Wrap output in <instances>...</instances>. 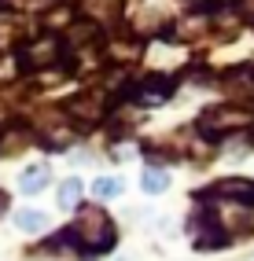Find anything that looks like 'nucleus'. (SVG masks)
I'll use <instances>...</instances> for the list:
<instances>
[{
	"label": "nucleus",
	"mask_w": 254,
	"mask_h": 261,
	"mask_svg": "<svg viewBox=\"0 0 254 261\" xmlns=\"http://www.w3.org/2000/svg\"><path fill=\"white\" fill-rule=\"evenodd\" d=\"M70 232H74V243H78L81 254H107L114 247V236H118L114 221L99 210V206H81V214L70 224Z\"/></svg>",
	"instance_id": "f257e3e1"
},
{
	"label": "nucleus",
	"mask_w": 254,
	"mask_h": 261,
	"mask_svg": "<svg viewBox=\"0 0 254 261\" xmlns=\"http://www.w3.org/2000/svg\"><path fill=\"white\" fill-rule=\"evenodd\" d=\"M247 125H254V111H247V107H232V103L210 107L207 114L199 118V129L207 133V136H225V133L247 129Z\"/></svg>",
	"instance_id": "f03ea898"
},
{
	"label": "nucleus",
	"mask_w": 254,
	"mask_h": 261,
	"mask_svg": "<svg viewBox=\"0 0 254 261\" xmlns=\"http://www.w3.org/2000/svg\"><path fill=\"white\" fill-rule=\"evenodd\" d=\"M59 56H63V37L44 33V37H33L22 48V66H26V70H41V66H52Z\"/></svg>",
	"instance_id": "7ed1b4c3"
},
{
	"label": "nucleus",
	"mask_w": 254,
	"mask_h": 261,
	"mask_svg": "<svg viewBox=\"0 0 254 261\" xmlns=\"http://www.w3.org/2000/svg\"><path fill=\"white\" fill-rule=\"evenodd\" d=\"M169 92H173V81L162 77V74H147L144 81H137V85L129 89V96L140 99V103H162Z\"/></svg>",
	"instance_id": "20e7f679"
},
{
	"label": "nucleus",
	"mask_w": 254,
	"mask_h": 261,
	"mask_svg": "<svg viewBox=\"0 0 254 261\" xmlns=\"http://www.w3.org/2000/svg\"><path fill=\"white\" fill-rule=\"evenodd\" d=\"M66 111H70L74 118H85V121H99V118H104V99H99V96H78V99H70V103H66Z\"/></svg>",
	"instance_id": "39448f33"
},
{
	"label": "nucleus",
	"mask_w": 254,
	"mask_h": 261,
	"mask_svg": "<svg viewBox=\"0 0 254 261\" xmlns=\"http://www.w3.org/2000/svg\"><path fill=\"white\" fill-rule=\"evenodd\" d=\"M15 228L26 232V236H37V232L48 228V217L41 210H19V214H15Z\"/></svg>",
	"instance_id": "423d86ee"
},
{
	"label": "nucleus",
	"mask_w": 254,
	"mask_h": 261,
	"mask_svg": "<svg viewBox=\"0 0 254 261\" xmlns=\"http://www.w3.org/2000/svg\"><path fill=\"white\" fill-rule=\"evenodd\" d=\"M44 184H48V169L44 166H30V169H22V177H19V188L30 191V195L44 191Z\"/></svg>",
	"instance_id": "0eeeda50"
},
{
	"label": "nucleus",
	"mask_w": 254,
	"mask_h": 261,
	"mask_svg": "<svg viewBox=\"0 0 254 261\" xmlns=\"http://www.w3.org/2000/svg\"><path fill=\"white\" fill-rule=\"evenodd\" d=\"M225 89L236 96V92H243V96H254V74L250 70H232L225 77Z\"/></svg>",
	"instance_id": "6e6552de"
},
{
	"label": "nucleus",
	"mask_w": 254,
	"mask_h": 261,
	"mask_svg": "<svg viewBox=\"0 0 254 261\" xmlns=\"http://www.w3.org/2000/svg\"><path fill=\"white\" fill-rule=\"evenodd\" d=\"M140 188L147 191V195L166 191V173H162V169H144V173H140Z\"/></svg>",
	"instance_id": "1a4fd4ad"
},
{
	"label": "nucleus",
	"mask_w": 254,
	"mask_h": 261,
	"mask_svg": "<svg viewBox=\"0 0 254 261\" xmlns=\"http://www.w3.org/2000/svg\"><path fill=\"white\" fill-rule=\"evenodd\" d=\"M92 191L99 199H118V195H122V180H118V177H99L92 184Z\"/></svg>",
	"instance_id": "9d476101"
},
{
	"label": "nucleus",
	"mask_w": 254,
	"mask_h": 261,
	"mask_svg": "<svg viewBox=\"0 0 254 261\" xmlns=\"http://www.w3.org/2000/svg\"><path fill=\"white\" fill-rule=\"evenodd\" d=\"M81 180H63V188H59V206H66V210H70V206H78V199H81Z\"/></svg>",
	"instance_id": "9b49d317"
},
{
	"label": "nucleus",
	"mask_w": 254,
	"mask_h": 261,
	"mask_svg": "<svg viewBox=\"0 0 254 261\" xmlns=\"http://www.w3.org/2000/svg\"><path fill=\"white\" fill-rule=\"evenodd\" d=\"M19 144H26V129H8L4 136H0V154L8 159V154H15Z\"/></svg>",
	"instance_id": "f8f14e48"
},
{
	"label": "nucleus",
	"mask_w": 254,
	"mask_h": 261,
	"mask_svg": "<svg viewBox=\"0 0 254 261\" xmlns=\"http://www.w3.org/2000/svg\"><path fill=\"white\" fill-rule=\"evenodd\" d=\"M195 4H199V8H217L221 0H195Z\"/></svg>",
	"instance_id": "ddd939ff"
},
{
	"label": "nucleus",
	"mask_w": 254,
	"mask_h": 261,
	"mask_svg": "<svg viewBox=\"0 0 254 261\" xmlns=\"http://www.w3.org/2000/svg\"><path fill=\"white\" fill-rule=\"evenodd\" d=\"M0 210H4V195H0Z\"/></svg>",
	"instance_id": "4468645a"
}]
</instances>
